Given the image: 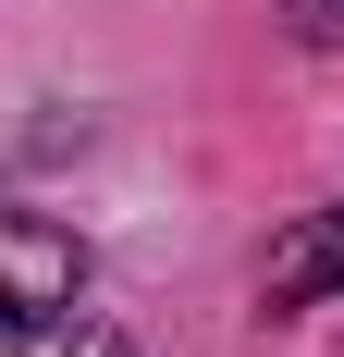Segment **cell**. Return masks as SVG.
I'll use <instances>...</instances> for the list:
<instances>
[{
	"mask_svg": "<svg viewBox=\"0 0 344 357\" xmlns=\"http://www.w3.org/2000/svg\"><path fill=\"white\" fill-rule=\"evenodd\" d=\"M86 296V247L49 210H0V321H49Z\"/></svg>",
	"mask_w": 344,
	"mask_h": 357,
	"instance_id": "1",
	"label": "cell"
},
{
	"mask_svg": "<svg viewBox=\"0 0 344 357\" xmlns=\"http://www.w3.org/2000/svg\"><path fill=\"white\" fill-rule=\"evenodd\" d=\"M332 284H344V210H308V222L271 247L258 296H271V308H308V296H332Z\"/></svg>",
	"mask_w": 344,
	"mask_h": 357,
	"instance_id": "2",
	"label": "cell"
},
{
	"mask_svg": "<svg viewBox=\"0 0 344 357\" xmlns=\"http://www.w3.org/2000/svg\"><path fill=\"white\" fill-rule=\"evenodd\" d=\"M0 357H136V345L74 296V308H49V321H0Z\"/></svg>",
	"mask_w": 344,
	"mask_h": 357,
	"instance_id": "3",
	"label": "cell"
},
{
	"mask_svg": "<svg viewBox=\"0 0 344 357\" xmlns=\"http://www.w3.org/2000/svg\"><path fill=\"white\" fill-rule=\"evenodd\" d=\"M295 37L308 50H344V0H295Z\"/></svg>",
	"mask_w": 344,
	"mask_h": 357,
	"instance_id": "4",
	"label": "cell"
}]
</instances>
